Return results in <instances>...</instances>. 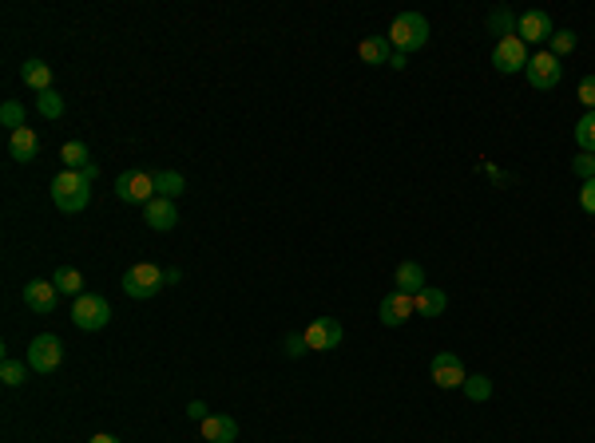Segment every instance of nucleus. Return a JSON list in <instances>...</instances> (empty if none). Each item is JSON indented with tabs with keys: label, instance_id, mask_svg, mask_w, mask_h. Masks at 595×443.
<instances>
[{
	"label": "nucleus",
	"instance_id": "nucleus-28",
	"mask_svg": "<svg viewBox=\"0 0 595 443\" xmlns=\"http://www.w3.org/2000/svg\"><path fill=\"white\" fill-rule=\"evenodd\" d=\"M0 123H4L8 131H21V127H29V123H24V107L16 104V99H4V104H0Z\"/></svg>",
	"mask_w": 595,
	"mask_h": 443
},
{
	"label": "nucleus",
	"instance_id": "nucleus-2",
	"mask_svg": "<svg viewBox=\"0 0 595 443\" xmlns=\"http://www.w3.org/2000/svg\"><path fill=\"white\" fill-rule=\"evenodd\" d=\"M389 44L397 52H417V48H425L429 44V21L421 13H397L393 16V24H389Z\"/></svg>",
	"mask_w": 595,
	"mask_h": 443
},
{
	"label": "nucleus",
	"instance_id": "nucleus-35",
	"mask_svg": "<svg viewBox=\"0 0 595 443\" xmlns=\"http://www.w3.org/2000/svg\"><path fill=\"white\" fill-rule=\"evenodd\" d=\"M187 415H191V420H199V423H203L210 412H207V404H203V400H191V404H187Z\"/></svg>",
	"mask_w": 595,
	"mask_h": 443
},
{
	"label": "nucleus",
	"instance_id": "nucleus-32",
	"mask_svg": "<svg viewBox=\"0 0 595 443\" xmlns=\"http://www.w3.org/2000/svg\"><path fill=\"white\" fill-rule=\"evenodd\" d=\"M572 171H575V174H580V179H583V182H588V179H595V155H588V151H580V155H575V159H572Z\"/></svg>",
	"mask_w": 595,
	"mask_h": 443
},
{
	"label": "nucleus",
	"instance_id": "nucleus-20",
	"mask_svg": "<svg viewBox=\"0 0 595 443\" xmlns=\"http://www.w3.org/2000/svg\"><path fill=\"white\" fill-rule=\"evenodd\" d=\"M413 305H417L421 317H441V313L448 309V297H445L441 289H437V285H425V289H421L417 297H413Z\"/></svg>",
	"mask_w": 595,
	"mask_h": 443
},
{
	"label": "nucleus",
	"instance_id": "nucleus-34",
	"mask_svg": "<svg viewBox=\"0 0 595 443\" xmlns=\"http://www.w3.org/2000/svg\"><path fill=\"white\" fill-rule=\"evenodd\" d=\"M580 206H583V214H595V179H588L580 187Z\"/></svg>",
	"mask_w": 595,
	"mask_h": 443
},
{
	"label": "nucleus",
	"instance_id": "nucleus-26",
	"mask_svg": "<svg viewBox=\"0 0 595 443\" xmlns=\"http://www.w3.org/2000/svg\"><path fill=\"white\" fill-rule=\"evenodd\" d=\"M464 396L476 404H484V400H492V380L489 376H480V372H472L469 380H464Z\"/></svg>",
	"mask_w": 595,
	"mask_h": 443
},
{
	"label": "nucleus",
	"instance_id": "nucleus-36",
	"mask_svg": "<svg viewBox=\"0 0 595 443\" xmlns=\"http://www.w3.org/2000/svg\"><path fill=\"white\" fill-rule=\"evenodd\" d=\"M405 63H409V55H405V52H397V48H393V55H389V68H397V71H401V68H405Z\"/></svg>",
	"mask_w": 595,
	"mask_h": 443
},
{
	"label": "nucleus",
	"instance_id": "nucleus-33",
	"mask_svg": "<svg viewBox=\"0 0 595 443\" xmlns=\"http://www.w3.org/2000/svg\"><path fill=\"white\" fill-rule=\"evenodd\" d=\"M310 353V345H306V332H290L286 337V356H306Z\"/></svg>",
	"mask_w": 595,
	"mask_h": 443
},
{
	"label": "nucleus",
	"instance_id": "nucleus-3",
	"mask_svg": "<svg viewBox=\"0 0 595 443\" xmlns=\"http://www.w3.org/2000/svg\"><path fill=\"white\" fill-rule=\"evenodd\" d=\"M163 270L159 265H151V262H140V265H132L123 277H119V289L127 293V297H135V301H148L155 297V293L163 289Z\"/></svg>",
	"mask_w": 595,
	"mask_h": 443
},
{
	"label": "nucleus",
	"instance_id": "nucleus-31",
	"mask_svg": "<svg viewBox=\"0 0 595 443\" xmlns=\"http://www.w3.org/2000/svg\"><path fill=\"white\" fill-rule=\"evenodd\" d=\"M575 96H580V104L595 111V71H588V76L580 79V88H575Z\"/></svg>",
	"mask_w": 595,
	"mask_h": 443
},
{
	"label": "nucleus",
	"instance_id": "nucleus-4",
	"mask_svg": "<svg viewBox=\"0 0 595 443\" xmlns=\"http://www.w3.org/2000/svg\"><path fill=\"white\" fill-rule=\"evenodd\" d=\"M112 321V305L107 297H99V293H84V297H76L72 305V325L84 329V332H99Z\"/></svg>",
	"mask_w": 595,
	"mask_h": 443
},
{
	"label": "nucleus",
	"instance_id": "nucleus-25",
	"mask_svg": "<svg viewBox=\"0 0 595 443\" xmlns=\"http://www.w3.org/2000/svg\"><path fill=\"white\" fill-rule=\"evenodd\" d=\"M575 143H580V151L595 155V111H588V115L575 123Z\"/></svg>",
	"mask_w": 595,
	"mask_h": 443
},
{
	"label": "nucleus",
	"instance_id": "nucleus-10",
	"mask_svg": "<svg viewBox=\"0 0 595 443\" xmlns=\"http://www.w3.org/2000/svg\"><path fill=\"white\" fill-rule=\"evenodd\" d=\"M429 376H433L437 388H464L469 372H464V360L456 353H437L433 364H429Z\"/></svg>",
	"mask_w": 595,
	"mask_h": 443
},
{
	"label": "nucleus",
	"instance_id": "nucleus-11",
	"mask_svg": "<svg viewBox=\"0 0 595 443\" xmlns=\"http://www.w3.org/2000/svg\"><path fill=\"white\" fill-rule=\"evenodd\" d=\"M552 32H556V24H552V16H548L544 8H528V13H520L516 36L524 44H544V40H552Z\"/></svg>",
	"mask_w": 595,
	"mask_h": 443
},
{
	"label": "nucleus",
	"instance_id": "nucleus-17",
	"mask_svg": "<svg viewBox=\"0 0 595 443\" xmlns=\"http://www.w3.org/2000/svg\"><path fill=\"white\" fill-rule=\"evenodd\" d=\"M393 281H397V289L401 293H409V297H417L421 289H425V265L421 262H401L397 265V273H393Z\"/></svg>",
	"mask_w": 595,
	"mask_h": 443
},
{
	"label": "nucleus",
	"instance_id": "nucleus-16",
	"mask_svg": "<svg viewBox=\"0 0 595 443\" xmlns=\"http://www.w3.org/2000/svg\"><path fill=\"white\" fill-rule=\"evenodd\" d=\"M8 155H13L16 163H32L36 155H40V135H36L32 127L13 131V135H8Z\"/></svg>",
	"mask_w": 595,
	"mask_h": 443
},
{
	"label": "nucleus",
	"instance_id": "nucleus-7",
	"mask_svg": "<svg viewBox=\"0 0 595 443\" xmlns=\"http://www.w3.org/2000/svg\"><path fill=\"white\" fill-rule=\"evenodd\" d=\"M528 60H532V52H528V44L520 40V36H505V40H497V48H492V68H497L500 76L524 71Z\"/></svg>",
	"mask_w": 595,
	"mask_h": 443
},
{
	"label": "nucleus",
	"instance_id": "nucleus-5",
	"mask_svg": "<svg viewBox=\"0 0 595 443\" xmlns=\"http://www.w3.org/2000/svg\"><path fill=\"white\" fill-rule=\"evenodd\" d=\"M155 174L148 171H123L115 179V198L127 202V206H148V202L155 198Z\"/></svg>",
	"mask_w": 595,
	"mask_h": 443
},
{
	"label": "nucleus",
	"instance_id": "nucleus-18",
	"mask_svg": "<svg viewBox=\"0 0 595 443\" xmlns=\"http://www.w3.org/2000/svg\"><path fill=\"white\" fill-rule=\"evenodd\" d=\"M21 79L29 83L36 96H44V91H52V68L44 60H24L21 63Z\"/></svg>",
	"mask_w": 595,
	"mask_h": 443
},
{
	"label": "nucleus",
	"instance_id": "nucleus-9",
	"mask_svg": "<svg viewBox=\"0 0 595 443\" xmlns=\"http://www.w3.org/2000/svg\"><path fill=\"white\" fill-rule=\"evenodd\" d=\"M342 340H345V329H342V321H334V317H318L314 325L306 329L310 353H334V348H342Z\"/></svg>",
	"mask_w": 595,
	"mask_h": 443
},
{
	"label": "nucleus",
	"instance_id": "nucleus-19",
	"mask_svg": "<svg viewBox=\"0 0 595 443\" xmlns=\"http://www.w3.org/2000/svg\"><path fill=\"white\" fill-rule=\"evenodd\" d=\"M357 55H361V63H370V68L389 63V55H393L389 36H370V40H361V44H357Z\"/></svg>",
	"mask_w": 595,
	"mask_h": 443
},
{
	"label": "nucleus",
	"instance_id": "nucleus-38",
	"mask_svg": "<svg viewBox=\"0 0 595 443\" xmlns=\"http://www.w3.org/2000/svg\"><path fill=\"white\" fill-rule=\"evenodd\" d=\"M179 277H183L179 270H163V281H167V285H175V281H179Z\"/></svg>",
	"mask_w": 595,
	"mask_h": 443
},
{
	"label": "nucleus",
	"instance_id": "nucleus-22",
	"mask_svg": "<svg viewBox=\"0 0 595 443\" xmlns=\"http://www.w3.org/2000/svg\"><path fill=\"white\" fill-rule=\"evenodd\" d=\"M52 285H56L60 293H68V297H84V273L72 270V265H60L56 277H52Z\"/></svg>",
	"mask_w": 595,
	"mask_h": 443
},
{
	"label": "nucleus",
	"instance_id": "nucleus-27",
	"mask_svg": "<svg viewBox=\"0 0 595 443\" xmlns=\"http://www.w3.org/2000/svg\"><path fill=\"white\" fill-rule=\"evenodd\" d=\"M36 111H40L44 119H60V115H64V99H60V91L52 88V91H44V96H36Z\"/></svg>",
	"mask_w": 595,
	"mask_h": 443
},
{
	"label": "nucleus",
	"instance_id": "nucleus-6",
	"mask_svg": "<svg viewBox=\"0 0 595 443\" xmlns=\"http://www.w3.org/2000/svg\"><path fill=\"white\" fill-rule=\"evenodd\" d=\"M60 360H64V345H60L56 332H40V337L29 345V368L32 372H40V376L56 372Z\"/></svg>",
	"mask_w": 595,
	"mask_h": 443
},
{
	"label": "nucleus",
	"instance_id": "nucleus-23",
	"mask_svg": "<svg viewBox=\"0 0 595 443\" xmlns=\"http://www.w3.org/2000/svg\"><path fill=\"white\" fill-rule=\"evenodd\" d=\"M60 159H64V171H84L91 155H88V146L80 143V138H72V143L60 146Z\"/></svg>",
	"mask_w": 595,
	"mask_h": 443
},
{
	"label": "nucleus",
	"instance_id": "nucleus-37",
	"mask_svg": "<svg viewBox=\"0 0 595 443\" xmlns=\"http://www.w3.org/2000/svg\"><path fill=\"white\" fill-rule=\"evenodd\" d=\"M88 443H119V439H115V436H107V431H99V436H91Z\"/></svg>",
	"mask_w": 595,
	"mask_h": 443
},
{
	"label": "nucleus",
	"instance_id": "nucleus-15",
	"mask_svg": "<svg viewBox=\"0 0 595 443\" xmlns=\"http://www.w3.org/2000/svg\"><path fill=\"white\" fill-rule=\"evenodd\" d=\"M199 428H203L207 443H234L238 439V420H234V415H215V412H210Z\"/></svg>",
	"mask_w": 595,
	"mask_h": 443
},
{
	"label": "nucleus",
	"instance_id": "nucleus-21",
	"mask_svg": "<svg viewBox=\"0 0 595 443\" xmlns=\"http://www.w3.org/2000/svg\"><path fill=\"white\" fill-rule=\"evenodd\" d=\"M155 190H159V198H183V190H187V179H183L179 171H155Z\"/></svg>",
	"mask_w": 595,
	"mask_h": 443
},
{
	"label": "nucleus",
	"instance_id": "nucleus-1",
	"mask_svg": "<svg viewBox=\"0 0 595 443\" xmlns=\"http://www.w3.org/2000/svg\"><path fill=\"white\" fill-rule=\"evenodd\" d=\"M52 202H56V210H64V214H80V210H88L91 179L84 171H60L56 179H52Z\"/></svg>",
	"mask_w": 595,
	"mask_h": 443
},
{
	"label": "nucleus",
	"instance_id": "nucleus-12",
	"mask_svg": "<svg viewBox=\"0 0 595 443\" xmlns=\"http://www.w3.org/2000/svg\"><path fill=\"white\" fill-rule=\"evenodd\" d=\"M413 313H417L413 297H409V293H401V289L386 293L381 305H378V317H381V325H386V329H401L409 317H413Z\"/></svg>",
	"mask_w": 595,
	"mask_h": 443
},
{
	"label": "nucleus",
	"instance_id": "nucleus-14",
	"mask_svg": "<svg viewBox=\"0 0 595 443\" xmlns=\"http://www.w3.org/2000/svg\"><path fill=\"white\" fill-rule=\"evenodd\" d=\"M143 222H148L151 230H159V234H167V230L179 226V206L171 198H159V194H155L148 206H143Z\"/></svg>",
	"mask_w": 595,
	"mask_h": 443
},
{
	"label": "nucleus",
	"instance_id": "nucleus-13",
	"mask_svg": "<svg viewBox=\"0 0 595 443\" xmlns=\"http://www.w3.org/2000/svg\"><path fill=\"white\" fill-rule=\"evenodd\" d=\"M56 297H60V289L52 281H44V277H36V281L24 285V309L40 313V317L56 313Z\"/></svg>",
	"mask_w": 595,
	"mask_h": 443
},
{
	"label": "nucleus",
	"instance_id": "nucleus-29",
	"mask_svg": "<svg viewBox=\"0 0 595 443\" xmlns=\"http://www.w3.org/2000/svg\"><path fill=\"white\" fill-rule=\"evenodd\" d=\"M24 376H29V372H24V364H21V360H13V356H4V360H0V380H4L8 388L24 384Z\"/></svg>",
	"mask_w": 595,
	"mask_h": 443
},
{
	"label": "nucleus",
	"instance_id": "nucleus-24",
	"mask_svg": "<svg viewBox=\"0 0 595 443\" xmlns=\"http://www.w3.org/2000/svg\"><path fill=\"white\" fill-rule=\"evenodd\" d=\"M516 13H508V8H492L489 13V28L497 32V40H505V36H516Z\"/></svg>",
	"mask_w": 595,
	"mask_h": 443
},
{
	"label": "nucleus",
	"instance_id": "nucleus-30",
	"mask_svg": "<svg viewBox=\"0 0 595 443\" xmlns=\"http://www.w3.org/2000/svg\"><path fill=\"white\" fill-rule=\"evenodd\" d=\"M575 44H580V40H575V32H567V28H556V32H552V55H556V60H564L567 52H575Z\"/></svg>",
	"mask_w": 595,
	"mask_h": 443
},
{
	"label": "nucleus",
	"instance_id": "nucleus-8",
	"mask_svg": "<svg viewBox=\"0 0 595 443\" xmlns=\"http://www.w3.org/2000/svg\"><path fill=\"white\" fill-rule=\"evenodd\" d=\"M524 76L528 83H532L536 91H552V88H560V76H564V63L556 60L552 52H532V60H528V68H524Z\"/></svg>",
	"mask_w": 595,
	"mask_h": 443
}]
</instances>
